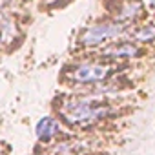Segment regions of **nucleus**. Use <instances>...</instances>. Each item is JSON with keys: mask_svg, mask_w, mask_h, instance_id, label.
Here are the masks:
<instances>
[{"mask_svg": "<svg viewBox=\"0 0 155 155\" xmlns=\"http://www.w3.org/2000/svg\"><path fill=\"white\" fill-rule=\"evenodd\" d=\"M35 133H37V139L42 144H49L60 133V120H57L55 117H44L37 122Z\"/></svg>", "mask_w": 155, "mask_h": 155, "instance_id": "nucleus-5", "label": "nucleus"}, {"mask_svg": "<svg viewBox=\"0 0 155 155\" xmlns=\"http://www.w3.org/2000/svg\"><path fill=\"white\" fill-rule=\"evenodd\" d=\"M130 37H133V40L137 42H151L155 40V24H144L137 29H131Z\"/></svg>", "mask_w": 155, "mask_h": 155, "instance_id": "nucleus-7", "label": "nucleus"}, {"mask_svg": "<svg viewBox=\"0 0 155 155\" xmlns=\"http://www.w3.org/2000/svg\"><path fill=\"white\" fill-rule=\"evenodd\" d=\"M42 4H46V6H55V4H58L60 0H40Z\"/></svg>", "mask_w": 155, "mask_h": 155, "instance_id": "nucleus-8", "label": "nucleus"}, {"mask_svg": "<svg viewBox=\"0 0 155 155\" xmlns=\"http://www.w3.org/2000/svg\"><path fill=\"white\" fill-rule=\"evenodd\" d=\"M142 55V49L133 44L131 40L128 42H115V44H110L106 48H102L99 51V57L101 58H108V60H122V58H137Z\"/></svg>", "mask_w": 155, "mask_h": 155, "instance_id": "nucleus-4", "label": "nucleus"}, {"mask_svg": "<svg viewBox=\"0 0 155 155\" xmlns=\"http://www.w3.org/2000/svg\"><path fill=\"white\" fill-rule=\"evenodd\" d=\"M113 111L115 108H111L102 97H95V95L68 99L58 108L60 119L71 128L95 126L104 119H108L110 115H113Z\"/></svg>", "mask_w": 155, "mask_h": 155, "instance_id": "nucleus-1", "label": "nucleus"}, {"mask_svg": "<svg viewBox=\"0 0 155 155\" xmlns=\"http://www.w3.org/2000/svg\"><path fill=\"white\" fill-rule=\"evenodd\" d=\"M113 73V66L99 60H81L66 71V79L73 84H99L108 81Z\"/></svg>", "mask_w": 155, "mask_h": 155, "instance_id": "nucleus-2", "label": "nucleus"}, {"mask_svg": "<svg viewBox=\"0 0 155 155\" xmlns=\"http://www.w3.org/2000/svg\"><path fill=\"white\" fill-rule=\"evenodd\" d=\"M128 33V26L122 24V22H99V24H93L90 26L88 29L82 31L79 42L84 46V48H95V46H102L110 40H115V38H120Z\"/></svg>", "mask_w": 155, "mask_h": 155, "instance_id": "nucleus-3", "label": "nucleus"}, {"mask_svg": "<svg viewBox=\"0 0 155 155\" xmlns=\"http://www.w3.org/2000/svg\"><path fill=\"white\" fill-rule=\"evenodd\" d=\"M148 2H150V6H153V8H155V0H148Z\"/></svg>", "mask_w": 155, "mask_h": 155, "instance_id": "nucleus-9", "label": "nucleus"}, {"mask_svg": "<svg viewBox=\"0 0 155 155\" xmlns=\"http://www.w3.org/2000/svg\"><path fill=\"white\" fill-rule=\"evenodd\" d=\"M142 11V6L137 0H126V2L119 8V13L115 15V20L117 22H122L128 26V22H133Z\"/></svg>", "mask_w": 155, "mask_h": 155, "instance_id": "nucleus-6", "label": "nucleus"}, {"mask_svg": "<svg viewBox=\"0 0 155 155\" xmlns=\"http://www.w3.org/2000/svg\"><path fill=\"white\" fill-rule=\"evenodd\" d=\"M2 49H4V46H2V44H0V53H2Z\"/></svg>", "mask_w": 155, "mask_h": 155, "instance_id": "nucleus-10", "label": "nucleus"}]
</instances>
